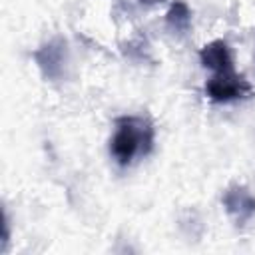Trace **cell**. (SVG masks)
Segmentation results:
<instances>
[{
    "mask_svg": "<svg viewBox=\"0 0 255 255\" xmlns=\"http://www.w3.org/2000/svg\"><path fill=\"white\" fill-rule=\"evenodd\" d=\"M221 203L225 207V211L237 221V225L247 223L253 215H255V197L251 195V191L243 185H231L225 189Z\"/></svg>",
    "mask_w": 255,
    "mask_h": 255,
    "instance_id": "cell-4",
    "label": "cell"
},
{
    "mask_svg": "<svg viewBox=\"0 0 255 255\" xmlns=\"http://www.w3.org/2000/svg\"><path fill=\"white\" fill-rule=\"evenodd\" d=\"M159 2H163V0H139V4H143V6H153V4H159Z\"/></svg>",
    "mask_w": 255,
    "mask_h": 255,
    "instance_id": "cell-7",
    "label": "cell"
},
{
    "mask_svg": "<svg viewBox=\"0 0 255 255\" xmlns=\"http://www.w3.org/2000/svg\"><path fill=\"white\" fill-rule=\"evenodd\" d=\"M153 141V128L149 122L124 116L116 120V131L110 139V153L118 165H129L137 153H147Z\"/></svg>",
    "mask_w": 255,
    "mask_h": 255,
    "instance_id": "cell-1",
    "label": "cell"
},
{
    "mask_svg": "<svg viewBox=\"0 0 255 255\" xmlns=\"http://www.w3.org/2000/svg\"><path fill=\"white\" fill-rule=\"evenodd\" d=\"M205 94L209 100H213L217 104H227L233 100L247 98L251 94V84L243 76L235 74L233 70L231 72H217L207 80Z\"/></svg>",
    "mask_w": 255,
    "mask_h": 255,
    "instance_id": "cell-3",
    "label": "cell"
},
{
    "mask_svg": "<svg viewBox=\"0 0 255 255\" xmlns=\"http://www.w3.org/2000/svg\"><path fill=\"white\" fill-rule=\"evenodd\" d=\"M165 26L171 34H177V36H183L189 32V26H191V10L189 6L183 2V0H175L167 14H165Z\"/></svg>",
    "mask_w": 255,
    "mask_h": 255,
    "instance_id": "cell-6",
    "label": "cell"
},
{
    "mask_svg": "<svg viewBox=\"0 0 255 255\" xmlns=\"http://www.w3.org/2000/svg\"><path fill=\"white\" fill-rule=\"evenodd\" d=\"M199 60H201L203 68H207L215 74L233 70V56H231L227 42H223V40H213V42L205 44L199 50Z\"/></svg>",
    "mask_w": 255,
    "mask_h": 255,
    "instance_id": "cell-5",
    "label": "cell"
},
{
    "mask_svg": "<svg viewBox=\"0 0 255 255\" xmlns=\"http://www.w3.org/2000/svg\"><path fill=\"white\" fill-rule=\"evenodd\" d=\"M34 62L48 82H58L66 74L68 66V42L62 36H54L34 50Z\"/></svg>",
    "mask_w": 255,
    "mask_h": 255,
    "instance_id": "cell-2",
    "label": "cell"
}]
</instances>
